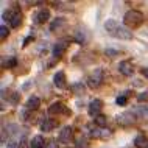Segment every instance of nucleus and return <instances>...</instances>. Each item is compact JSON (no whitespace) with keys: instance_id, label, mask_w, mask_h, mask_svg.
Instances as JSON below:
<instances>
[{"instance_id":"nucleus-19","label":"nucleus","mask_w":148,"mask_h":148,"mask_svg":"<svg viewBox=\"0 0 148 148\" xmlns=\"http://www.w3.org/2000/svg\"><path fill=\"white\" fill-rule=\"evenodd\" d=\"M94 122H95V125H97V126L105 128L106 122H108V119L105 117V115H98V117H95V119H94Z\"/></svg>"},{"instance_id":"nucleus-25","label":"nucleus","mask_w":148,"mask_h":148,"mask_svg":"<svg viewBox=\"0 0 148 148\" xmlns=\"http://www.w3.org/2000/svg\"><path fill=\"white\" fill-rule=\"evenodd\" d=\"M137 100L139 101H148V90H145V92H140V94L137 95Z\"/></svg>"},{"instance_id":"nucleus-21","label":"nucleus","mask_w":148,"mask_h":148,"mask_svg":"<svg viewBox=\"0 0 148 148\" xmlns=\"http://www.w3.org/2000/svg\"><path fill=\"white\" fill-rule=\"evenodd\" d=\"M115 103H117L119 106H125L126 103H128V92H126L125 95H120V97L115 98Z\"/></svg>"},{"instance_id":"nucleus-23","label":"nucleus","mask_w":148,"mask_h":148,"mask_svg":"<svg viewBox=\"0 0 148 148\" xmlns=\"http://www.w3.org/2000/svg\"><path fill=\"white\" fill-rule=\"evenodd\" d=\"M75 41L77 42H79V44H84V41H86V38H84V31H77L75 33Z\"/></svg>"},{"instance_id":"nucleus-10","label":"nucleus","mask_w":148,"mask_h":148,"mask_svg":"<svg viewBox=\"0 0 148 148\" xmlns=\"http://www.w3.org/2000/svg\"><path fill=\"white\" fill-rule=\"evenodd\" d=\"M21 23H22V14H21V11H19V10H13V16H11V19H10L11 28H19V27H21Z\"/></svg>"},{"instance_id":"nucleus-18","label":"nucleus","mask_w":148,"mask_h":148,"mask_svg":"<svg viewBox=\"0 0 148 148\" xmlns=\"http://www.w3.org/2000/svg\"><path fill=\"white\" fill-rule=\"evenodd\" d=\"M2 66L5 67V69H13L14 66H17V59L14 56H6V58H3Z\"/></svg>"},{"instance_id":"nucleus-3","label":"nucleus","mask_w":148,"mask_h":148,"mask_svg":"<svg viewBox=\"0 0 148 148\" xmlns=\"http://www.w3.org/2000/svg\"><path fill=\"white\" fill-rule=\"evenodd\" d=\"M49 114H51V115H59V114L70 115L72 111H70L66 105H64V103H61V101H55V103H51V105L49 106Z\"/></svg>"},{"instance_id":"nucleus-31","label":"nucleus","mask_w":148,"mask_h":148,"mask_svg":"<svg viewBox=\"0 0 148 148\" xmlns=\"http://www.w3.org/2000/svg\"><path fill=\"white\" fill-rule=\"evenodd\" d=\"M64 148H72V147H64Z\"/></svg>"},{"instance_id":"nucleus-22","label":"nucleus","mask_w":148,"mask_h":148,"mask_svg":"<svg viewBox=\"0 0 148 148\" xmlns=\"http://www.w3.org/2000/svg\"><path fill=\"white\" fill-rule=\"evenodd\" d=\"M8 34H10V30H8V27L0 25V39H2V41H5V39L8 38Z\"/></svg>"},{"instance_id":"nucleus-30","label":"nucleus","mask_w":148,"mask_h":148,"mask_svg":"<svg viewBox=\"0 0 148 148\" xmlns=\"http://www.w3.org/2000/svg\"><path fill=\"white\" fill-rule=\"evenodd\" d=\"M106 55H117L115 50H106Z\"/></svg>"},{"instance_id":"nucleus-16","label":"nucleus","mask_w":148,"mask_h":148,"mask_svg":"<svg viewBox=\"0 0 148 148\" xmlns=\"http://www.w3.org/2000/svg\"><path fill=\"white\" fill-rule=\"evenodd\" d=\"M56 126V122L53 119H44L41 123V130L42 131H51L53 128Z\"/></svg>"},{"instance_id":"nucleus-20","label":"nucleus","mask_w":148,"mask_h":148,"mask_svg":"<svg viewBox=\"0 0 148 148\" xmlns=\"http://www.w3.org/2000/svg\"><path fill=\"white\" fill-rule=\"evenodd\" d=\"M72 90H73L75 95H83V94H84V86L79 84V83H77V84L72 86Z\"/></svg>"},{"instance_id":"nucleus-5","label":"nucleus","mask_w":148,"mask_h":148,"mask_svg":"<svg viewBox=\"0 0 148 148\" xmlns=\"http://www.w3.org/2000/svg\"><path fill=\"white\" fill-rule=\"evenodd\" d=\"M101 108H103V101L100 98H95L89 103V115L90 117H98L100 112H101Z\"/></svg>"},{"instance_id":"nucleus-28","label":"nucleus","mask_w":148,"mask_h":148,"mask_svg":"<svg viewBox=\"0 0 148 148\" xmlns=\"http://www.w3.org/2000/svg\"><path fill=\"white\" fill-rule=\"evenodd\" d=\"M33 39H34L33 36H28V38H27L25 41H23V45H22V47H27V45H28L30 42H33Z\"/></svg>"},{"instance_id":"nucleus-24","label":"nucleus","mask_w":148,"mask_h":148,"mask_svg":"<svg viewBox=\"0 0 148 148\" xmlns=\"http://www.w3.org/2000/svg\"><path fill=\"white\" fill-rule=\"evenodd\" d=\"M10 101L13 103V105H16V103H19V101H21V95H19V94H16V92H13V94H11V97H10Z\"/></svg>"},{"instance_id":"nucleus-12","label":"nucleus","mask_w":148,"mask_h":148,"mask_svg":"<svg viewBox=\"0 0 148 148\" xmlns=\"http://www.w3.org/2000/svg\"><path fill=\"white\" fill-rule=\"evenodd\" d=\"M39 106H41V98L39 97H30L28 100H27V103H25V108H27V111H36V109H39Z\"/></svg>"},{"instance_id":"nucleus-11","label":"nucleus","mask_w":148,"mask_h":148,"mask_svg":"<svg viewBox=\"0 0 148 148\" xmlns=\"http://www.w3.org/2000/svg\"><path fill=\"white\" fill-rule=\"evenodd\" d=\"M53 83L56 87H59V89H64V87H66V73H64L62 70L56 72L55 77H53Z\"/></svg>"},{"instance_id":"nucleus-14","label":"nucleus","mask_w":148,"mask_h":148,"mask_svg":"<svg viewBox=\"0 0 148 148\" xmlns=\"http://www.w3.org/2000/svg\"><path fill=\"white\" fill-rule=\"evenodd\" d=\"M30 145H31V148H44L45 147V139H44L42 134H38L31 139Z\"/></svg>"},{"instance_id":"nucleus-1","label":"nucleus","mask_w":148,"mask_h":148,"mask_svg":"<svg viewBox=\"0 0 148 148\" xmlns=\"http://www.w3.org/2000/svg\"><path fill=\"white\" fill-rule=\"evenodd\" d=\"M105 30L108 31V34L112 36V38L117 39H131L133 38V33L130 31V28H126L125 25L119 23L114 19H108L105 22Z\"/></svg>"},{"instance_id":"nucleus-7","label":"nucleus","mask_w":148,"mask_h":148,"mask_svg":"<svg viewBox=\"0 0 148 148\" xmlns=\"http://www.w3.org/2000/svg\"><path fill=\"white\" fill-rule=\"evenodd\" d=\"M136 122V115L133 112H122L117 115V123H120V125L126 126V125H133V123Z\"/></svg>"},{"instance_id":"nucleus-29","label":"nucleus","mask_w":148,"mask_h":148,"mask_svg":"<svg viewBox=\"0 0 148 148\" xmlns=\"http://www.w3.org/2000/svg\"><path fill=\"white\" fill-rule=\"evenodd\" d=\"M140 72H142L143 77H147V78H148V67H143V69H142Z\"/></svg>"},{"instance_id":"nucleus-13","label":"nucleus","mask_w":148,"mask_h":148,"mask_svg":"<svg viewBox=\"0 0 148 148\" xmlns=\"http://www.w3.org/2000/svg\"><path fill=\"white\" fill-rule=\"evenodd\" d=\"M49 19H50V11L47 10V8L41 10L38 14L34 16V22H36V23H45Z\"/></svg>"},{"instance_id":"nucleus-27","label":"nucleus","mask_w":148,"mask_h":148,"mask_svg":"<svg viewBox=\"0 0 148 148\" xmlns=\"http://www.w3.org/2000/svg\"><path fill=\"white\" fill-rule=\"evenodd\" d=\"M19 143L21 142H16V140H11L10 143L6 145V148H19Z\"/></svg>"},{"instance_id":"nucleus-6","label":"nucleus","mask_w":148,"mask_h":148,"mask_svg":"<svg viewBox=\"0 0 148 148\" xmlns=\"http://www.w3.org/2000/svg\"><path fill=\"white\" fill-rule=\"evenodd\" d=\"M119 70H120V73H122L123 77H131V75L134 73V66H133V62H131V61L125 59V61H120Z\"/></svg>"},{"instance_id":"nucleus-2","label":"nucleus","mask_w":148,"mask_h":148,"mask_svg":"<svg viewBox=\"0 0 148 148\" xmlns=\"http://www.w3.org/2000/svg\"><path fill=\"white\" fill-rule=\"evenodd\" d=\"M143 22V14L139 10H130L128 13L123 16V23L126 28L133 30V28H139Z\"/></svg>"},{"instance_id":"nucleus-8","label":"nucleus","mask_w":148,"mask_h":148,"mask_svg":"<svg viewBox=\"0 0 148 148\" xmlns=\"http://www.w3.org/2000/svg\"><path fill=\"white\" fill-rule=\"evenodd\" d=\"M59 142L62 143H69L72 139H73V130H72V126H64L61 131H59Z\"/></svg>"},{"instance_id":"nucleus-15","label":"nucleus","mask_w":148,"mask_h":148,"mask_svg":"<svg viewBox=\"0 0 148 148\" xmlns=\"http://www.w3.org/2000/svg\"><path fill=\"white\" fill-rule=\"evenodd\" d=\"M134 145L137 148H148V137L143 134H137L134 137Z\"/></svg>"},{"instance_id":"nucleus-4","label":"nucleus","mask_w":148,"mask_h":148,"mask_svg":"<svg viewBox=\"0 0 148 148\" xmlns=\"http://www.w3.org/2000/svg\"><path fill=\"white\" fill-rule=\"evenodd\" d=\"M101 83H103V70L95 69L92 72V75H89V78H87V84H89V87H92V89H97Z\"/></svg>"},{"instance_id":"nucleus-17","label":"nucleus","mask_w":148,"mask_h":148,"mask_svg":"<svg viewBox=\"0 0 148 148\" xmlns=\"http://www.w3.org/2000/svg\"><path fill=\"white\" fill-rule=\"evenodd\" d=\"M64 25H66V19L58 17V19H55V21L51 22V25H50V31H59Z\"/></svg>"},{"instance_id":"nucleus-9","label":"nucleus","mask_w":148,"mask_h":148,"mask_svg":"<svg viewBox=\"0 0 148 148\" xmlns=\"http://www.w3.org/2000/svg\"><path fill=\"white\" fill-rule=\"evenodd\" d=\"M67 47H69V44H67V42H56L53 45V56H56V58L64 56Z\"/></svg>"},{"instance_id":"nucleus-26","label":"nucleus","mask_w":148,"mask_h":148,"mask_svg":"<svg viewBox=\"0 0 148 148\" xmlns=\"http://www.w3.org/2000/svg\"><path fill=\"white\" fill-rule=\"evenodd\" d=\"M19 148H31V145L28 143V140H27L25 137L21 139V143H19Z\"/></svg>"}]
</instances>
